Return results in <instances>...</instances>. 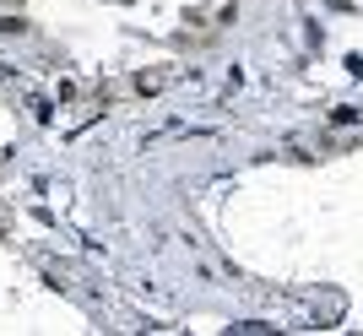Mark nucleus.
<instances>
[{"instance_id":"f257e3e1","label":"nucleus","mask_w":363,"mask_h":336,"mask_svg":"<svg viewBox=\"0 0 363 336\" xmlns=\"http://www.w3.org/2000/svg\"><path fill=\"white\" fill-rule=\"evenodd\" d=\"M331 125H342V130H347V125H358V108H331Z\"/></svg>"}]
</instances>
